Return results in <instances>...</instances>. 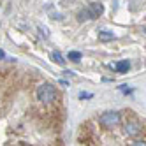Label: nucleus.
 I'll list each match as a JSON object with an SVG mask.
<instances>
[{
  "instance_id": "10",
  "label": "nucleus",
  "mask_w": 146,
  "mask_h": 146,
  "mask_svg": "<svg viewBox=\"0 0 146 146\" xmlns=\"http://www.w3.org/2000/svg\"><path fill=\"white\" fill-rule=\"evenodd\" d=\"M92 97H93V93H86V92L79 93V99H92Z\"/></svg>"
},
{
  "instance_id": "11",
  "label": "nucleus",
  "mask_w": 146,
  "mask_h": 146,
  "mask_svg": "<svg viewBox=\"0 0 146 146\" xmlns=\"http://www.w3.org/2000/svg\"><path fill=\"white\" fill-rule=\"evenodd\" d=\"M132 144H135V146H146V141H135V143H132Z\"/></svg>"
},
{
  "instance_id": "9",
  "label": "nucleus",
  "mask_w": 146,
  "mask_h": 146,
  "mask_svg": "<svg viewBox=\"0 0 146 146\" xmlns=\"http://www.w3.org/2000/svg\"><path fill=\"white\" fill-rule=\"evenodd\" d=\"M78 19H79V21H83V19H92V14H90V11H88V9H86V11H81Z\"/></svg>"
},
{
  "instance_id": "1",
  "label": "nucleus",
  "mask_w": 146,
  "mask_h": 146,
  "mask_svg": "<svg viewBox=\"0 0 146 146\" xmlns=\"http://www.w3.org/2000/svg\"><path fill=\"white\" fill-rule=\"evenodd\" d=\"M37 99L44 104H51L55 99H56V88L49 83H42V85L37 86Z\"/></svg>"
},
{
  "instance_id": "8",
  "label": "nucleus",
  "mask_w": 146,
  "mask_h": 146,
  "mask_svg": "<svg viewBox=\"0 0 146 146\" xmlns=\"http://www.w3.org/2000/svg\"><path fill=\"white\" fill-rule=\"evenodd\" d=\"M70 62H76V64H78V62L81 60V53H79V51H69V56H67Z\"/></svg>"
},
{
  "instance_id": "6",
  "label": "nucleus",
  "mask_w": 146,
  "mask_h": 146,
  "mask_svg": "<svg viewBox=\"0 0 146 146\" xmlns=\"http://www.w3.org/2000/svg\"><path fill=\"white\" fill-rule=\"evenodd\" d=\"M114 67H116V72L123 74V72H127V70L130 69V62H129V60H120V62H118V64L114 65Z\"/></svg>"
},
{
  "instance_id": "2",
  "label": "nucleus",
  "mask_w": 146,
  "mask_h": 146,
  "mask_svg": "<svg viewBox=\"0 0 146 146\" xmlns=\"http://www.w3.org/2000/svg\"><path fill=\"white\" fill-rule=\"evenodd\" d=\"M120 120H121V114L118 111H108V113L100 114L99 123L102 125V127H106V129H113V127H116V125L120 123Z\"/></svg>"
},
{
  "instance_id": "4",
  "label": "nucleus",
  "mask_w": 146,
  "mask_h": 146,
  "mask_svg": "<svg viewBox=\"0 0 146 146\" xmlns=\"http://www.w3.org/2000/svg\"><path fill=\"white\" fill-rule=\"evenodd\" d=\"M88 11H90L92 18H99V16H102V13H104V5H102L100 2H93V4L88 7Z\"/></svg>"
},
{
  "instance_id": "12",
  "label": "nucleus",
  "mask_w": 146,
  "mask_h": 146,
  "mask_svg": "<svg viewBox=\"0 0 146 146\" xmlns=\"http://www.w3.org/2000/svg\"><path fill=\"white\" fill-rule=\"evenodd\" d=\"M0 58H5V51L4 49H0Z\"/></svg>"
},
{
  "instance_id": "3",
  "label": "nucleus",
  "mask_w": 146,
  "mask_h": 146,
  "mask_svg": "<svg viewBox=\"0 0 146 146\" xmlns=\"http://www.w3.org/2000/svg\"><path fill=\"white\" fill-rule=\"evenodd\" d=\"M123 130L129 137H137V135L143 132V127H141V121L135 118V116H130L129 120H125V125H123Z\"/></svg>"
},
{
  "instance_id": "7",
  "label": "nucleus",
  "mask_w": 146,
  "mask_h": 146,
  "mask_svg": "<svg viewBox=\"0 0 146 146\" xmlns=\"http://www.w3.org/2000/svg\"><path fill=\"white\" fill-rule=\"evenodd\" d=\"M51 60L55 62V64H58V65H65V58L62 56L58 51H55V53H51Z\"/></svg>"
},
{
  "instance_id": "5",
  "label": "nucleus",
  "mask_w": 146,
  "mask_h": 146,
  "mask_svg": "<svg viewBox=\"0 0 146 146\" xmlns=\"http://www.w3.org/2000/svg\"><path fill=\"white\" fill-rule=\"evenodd\" d=\"M114 34L109 32V30H99V40L100 42H108V40H113Z\"/></svg>"
}]
</instances>
